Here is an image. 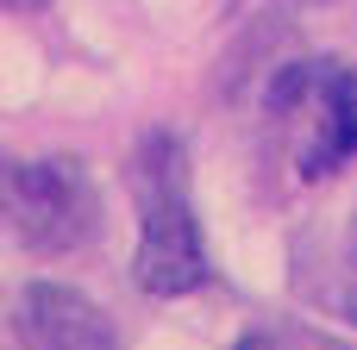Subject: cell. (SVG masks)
Returning <instances> with one entry per match:
<instances>
[{"label": "cell", "mask_w": 357, "mask_h": 350, "mask_svg": "<svg viewBox=\"0 0 357 350\" xmlns=\"http://www.w3.org/2000/svg\"><path fill=\"white\" fill-rule=\"evenodd\" d=\"M132 207H138V244H132V282L151 301H188L213 282V250L195 207V169L188 144L157 125L132 150Z\"/></svg>", "instance_id": "obj_1"}, {"label": "cell", "mask_w": 357, "mask_h": 350, "mask_svg": "<svg viewBox=\"0 0 357 350\" xmlns=\"http://www.w3.org/2000/svg\"><path fill=\"white\" fill-rule=\"evenodd\" d=\"M270 119H301L295 144V175L301 182H333L357 163V69L345 56H301L282 63L264 88Z\"/></svg>", "instance_id": "obj_2"}, {"label": "cell", "mask_w": 357, "mask_h": 350, "mask_svg": "<svg viewBox=\"0 0 357 350\" xmlns=\"http://www.w3.org/2000/svg\"><path fill=\"white\" fill-rule=\"evenodd\" d=\"M0 219L38 257H69L100 232V188L75 157H0Z\"/></svg>", "instance_id": "obj_3"}, {"label": "cell", "mask_w": 357, "mask_h": 350, "mask_svg": "<svg viewBox=\"0 0 357 350\" xmlns=\"http://www.w3.org/2000/svg\"><path fill=\"white\" fill-rule=\"evenodd\" d=\"M19 350H119L113 313L69 282H25L13 294Z\"/></svg>", "instance_id": "obj_4"}, {"label": "cell", "mask_w": 357, "mask_h": 350, "mask_svg": "<svg viewBox=\"0 0 357 350\" xmlns=\"http://www.w3.org/2000/svg\"><path fill=\"white\" fill-rule=\"evenodd\" d=\"M232 350H357V344L326 326H307V319H257L232 338Z\"/></svg>", "instance_id": "obj_5"}, {"label": "cell", "mask_w": 357, "mask_h": 350, "mask_svg": "<svg viewBox=\"0 0 357 350\" xmlns=\"http://www.w3.org/2000/svg\"><path fill=\"white\" fill-rule=\"evenodd\" d=\"M339 313L357 326V213L345 225V250H339Z\"/></svg>", "instance_id": "obj_6"}, {"label": "cell", "mask_w": 357, "mask_h": 350, "mask_svg": "<svg viewBox=\"0 0 357 350\" xmlns=\"http://www.w3.org/2000/svg\"><path fill=\"white\" fill-rule=\"evenodd\" d=\"M50 0H0V13H44Z\"/></svg>", "instance_id": "obj_7"}, {"label": "cell", "mask_w": 357, "mask_h": 350, "mask_svg": "<svg viewBox=\"0 0 357 350\" xmlns=\"http://www.w3.org/2000/svg\"><path fill=\"white\" fill-rule=\"evenodd\" d=\"M295 6H320V0H295Z\"/></svg>", "instance_id": "obj_8"}]
</instances>
